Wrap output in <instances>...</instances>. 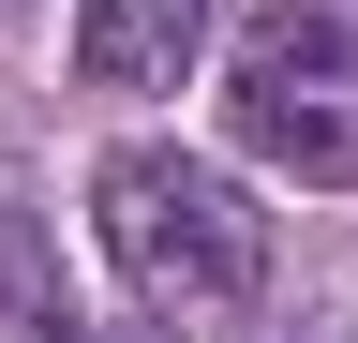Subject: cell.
Returning a JSON list of instances; mask_svg holds the SVG:
<instances>
[{
    "instance_id": "1",
    "label": "cell",
    "mask_w": 358,
    "mask_h": 343,
    "mask_svg": "<svg viewBox=\"0 0 358 343\" xmlns=\"http://www.w3.org/2000/svg\"><path fill=\"white\" fill-rule=\"evenodd\" d=\"M90 224H105V269L150 298V314H224V298H254V269H268V209L224 180V164H194V149H105Z\"/></svg>"
},
{
    "instance_id": "2",
    "label": "cell",
    "mask_w": 358,
    "mask_h": 343,
    "mask_svg": "<svg viewBox=\"0 0 358 343\" xmlns=\"http://www.w3.org/2000/svg\"><path fill=\"white\" fill-rule=\"evenodd\" d=\"M224 119H239L254 164H299V180H358V30L284 0V15L239 30L224 60Z\"/></svg>"
},
{
    "instance_id": "4",
    "label": "cell",
    "mask_w": 358,
    "mask_h": 343,
    "mask_svg": "<svg viewBox=\"0 0 358 343\" xmlns=\"http://www.w3.org/2000/svg\"><path fill=\"white\" fill-rule=\"evenodd\" d=\"M60 343H90V328H60Z\"/></svg>"
},
{
    "instance_id": "3",
    "label": "cell",
    "mask_w": 358,
    "mask_h": 343,
    "mask_svg": "<svg viewBox=\"0 0 358 343\" xmlns=\"http://www.w3.org/2000/svg\"><path fill=\"white\" fill-rule=\"evenodd\" d=\"M209 45V0H75V75L90 90H179Z\"/></svg>"
}]
</instances>
